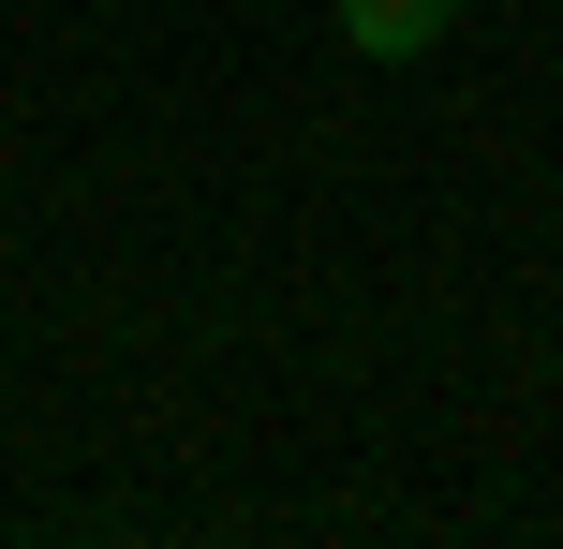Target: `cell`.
Listing matches in <instances>:
<instances>
[{
    "mask_svg": "<svg viewBox=\"0 0 563 549\" xmlns=\"http://www.w3.org/2000/svg\"><path fill=\"white\" fill-rule=\"evenodd\" d=\"M327 15H341V45H356V59H430L460 0H327Z\"/></svg>",
    "mask_w": 563,
    "mask_h": 549,
    "instance_id": "1",
    "label": "cell"
}]
</instances>
